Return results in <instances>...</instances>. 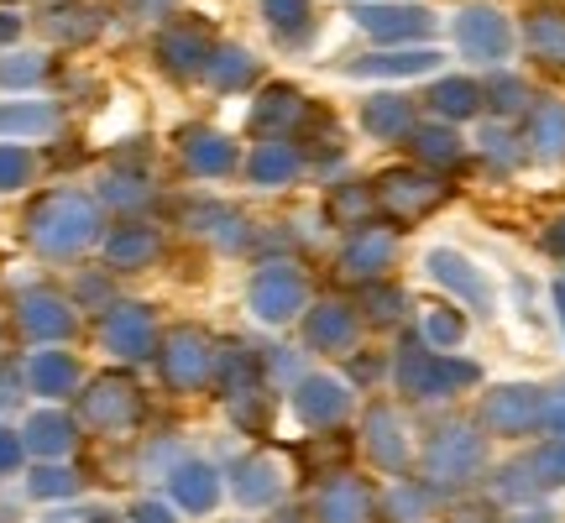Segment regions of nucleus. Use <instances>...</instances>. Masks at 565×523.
<instances>
[{
    "label": "nucleus",
    "instance_id": "nucleus-31",
    "mask_svg": "<svg viewBox=\"0 0 565 523\" xmlns=\"http://www.w3.org/2000/svg\"><path fill=\"white\" fill-rule=\"evenodd\" d=\"M294 173H299V152H294L288 141H267V147H257V152L246 158V179L267 183V189H273V183H288Z\"/></svg>",
    "mask_w": 565,
    "mask_h": 523
},
{
    "label": "nucleus",
    "instance_id": "nucleus-38",
    "mask_svg": "<svg viewBox=\"0 0 565 523\" xmlns=\"http://www.w3.org/2000/svg\"><path fill=\"white\" fill-rule=\"evenodd\" d=\"M545 492V482H540V471H534V461H513L498 471V498H513V503H534Z\"/></svg>",
    "mask_w": 565,
    "mask_h": 523
},
{
    "label": "nucleus",
    "instance_id": "nucleus-32",
    "mask_svg": "<svg viewBox=\"0 0 565 523\" xmlns=\"http://www.w3.org/2000/svg\"><path fill=\"white\" fill-rule=\"evenodd\" d=\"M362 309H366V324H377V330H393V324L408 320V293L398 282H366L362 293Z\"/></svg>",
    "mask_w": 565,
    "mask_h": 523
},
{
    "label": "nucleus",
    "instance_id": "nucleus-40",
    "mask_svg": "<svg viewBox=\"0 0 565 523\" xmlns=\"http://www.w3.org/2000/svg\"><path fill=\"white\" fill-rule=\"evenodd\" d=\"M263 17L278 26V32H309V0H263Z\"/></svg>",
    "mask_w": 565,
    "mask_h": 523
},
{
    "label": "nucleus",
    "instance_id": "nucleus-22",
    "mask_svg": "<svg viewBox=\"0 0 565 523\" xmlns=\"http://www.w3.org/2000/svg\"><path fill=\"white\" fill-rule=\"evenodd\" d=\"M356 330H362V324H356V314H351L341 299L320 303V309L309 314V345H320V351H330V356L356 341Z\"/></svg>",
    "mask_w": 565,
    "mask_h": 523
},
{
    "label": "nucleus",
    "instance_id": "nucleus-55",
    "mask_svg": "<svg viewBox=\"0 0 565 523\" xmlns=\"http://www.w3.org/2000/svg\"><path fill=\"white\" fill-rule=\"evenodd\" d=\"M545 424H550V429H555V435H565V398L545 403Z\"/></svg>",
    "mask_w": 565,
    "mask_h": 523
},
{
    "label": "nucleus",
    "instance_id": "nucleus-45",
    "mask_svg": "<svg viewBox=\"0 0 565 523\" xmlns=\"http://www.w3.org/2000/svg\"><path fill=\"white\" fill-rule=\"evenodd\" d=\"M372 204L377 200H366V189H335V194H330V215L351 225V221H366Z\"/></svg>",
    "mask_w": 565,
    "mask_h": 523
},
{
    "label": "nucleus",
    "instance_id": "nucleus-7",
    "mask_svg": "<svg viewBox=\"0 0 565 523\" xmlns=\"http://www.w3.org/2000/svg\"><path fill=\"white\" fill-rule=\"evenodd\" d=\"M356 26H366V38L387 42H429L435 38V11L424 6H356Z\"/></svg>",
    "mask_w": 565,
    "mask_h": 523
},
{
    "label": "nucleus",
    "instance_id": "nucleus-33",
    "mask_svg": "<svg viewBox=\"0 0 565 523\" xmlns=\"http://www.w3.org/2000/svg\"><path fill=\"white\" fill-rule=\"evenodd\" d=\"M105 257H110V267H141V262L158 257V236L141 231V225H121V231L105 242Z\"/></svg>",
    "mask_w": 565,
    "mask_h": 523
},
{
    "label": "nucleus",
    "instance_id": "nucleus-1",
    "mask_svg": "<svg viewBox=\"0 0 565 523\" xmlns=\"http://www.w3.org/2000/svg\"><path fill=\"white\" fill-rule=\"evenodd\" d=\"M95 231H100V215L79 194H47L26 215V236H32L42 257H74V252L95 242Z\"/></svg>",
    "mask_w": 565,
    "mask_h": 523
},
{
    "label": "nucleus",
    "instance_id": "nucleus-51",
    "mask_svg": "<svg viewBox=\"0 0 565 523\" xmlns=\"http://www.w3.org/2000/svg\"><path fill=\"white\" fill-rule=\"evenodd\" d=\"M131 523H173V513L162 503H152V498H141V503L131 508Z\"/></svg>",
    "mask_w": 565,
    "mask_h": 523
},
{
    "label": "nucleus",
    "instance_id": "nucleus-59",
    "mask_svg": "<svg viewBox=\"0 0 565 523\" xmlns=\"http://www.w3.org/2000/svg\"><path fill=\"white\" fill-rule=\"evenodd\" d=\"M89 523H121L116 513H89Z\"/></svg>",
    "mask_w": 565,
    "mask_h": 523
},
{
    "label": "nucleus",
    "instance_id": "nucleus-26",
    "mask_svg": "<svg viewBox=\"0 0 565 523\" xmlns=\"http://www.w3.org/2000/svg\"><path fill=\"white\" fill-rule=\"evenodd\" d=\"M168 492H173V503L189 508V513H210V508H215V498H221L215 471H210V466H200V461H183L179 471H173Z\"/></svg>",
    "mask_w": 565,
    "mask_h": 523
},
{
    "label": "nucleus",
    "instance_id": "nucleus-29",
    "mask_svg": "<svg viewBox=\"0 0 565 523\" xmlns=\"http://www.w3.org/2000/svg\"><path fill=\"white\" fill-rule=\"evenodd\" d=\"M74 383H79V366L68 356H58V351H42L26 366V387L42 393V398H63V393H74Z\"/></svg>",
    "mask_w": 565,
    "mask_h": 523
},
{
    "label": "nucleus",
    "instance_id": "nucleus-46",
    "mask_svg": "<svg viewBox=\"0 0 565 523\" xmlns=\"http://www.w3.org/2000/svg\"><path fill=\"white\" fill-rule=\"evenodd\" d=\"M105 194H110V204H121V210H141V204H147V183L116 173V179L105 183Z\"/></svg>",
    "mask_w": 565,
    "mask_h": 523
},
{
    "label": "nucleus",
    "instance_id": "nucleus-42",
    "mask_svg": "<svg viewBox=\"0 0 565 523\" xmlns=\"http://www.w3.org/2000/svg\"><path fill=\"white\" fill-rule=\"evenodd\" d=\"M74 471H63V466H38L32 471V498H68L74 492Z\"/></svg>",
    "mask_w": 565,
    "mask_h": 523
},
{
    "label": "nucleus",
    "instance_id": "nucleus-52",
    "mask_svg": "<svg viewBox=\"0 0 565 523\" xmlns=\"http://www.w3.org/2000/svg\"><path fill=\"white\" fill-rule=\"evenodd\" d=\"M540 246H545L550 257H565V215H561V221H550V225H545V236H540Z\"/></svg>",
    "mask_w": 565,
    "mask_h": 523
},
{
    "label": "nucleus",
    "instance_id": "nucleus-27",
    "mask_svg": "<svg viewBox=\"0 0 565 523\" xmlns=\"http://www.w3.org/2000/svg\"><path fill=\"white\" fill-rule=\"evenodd\" d=\"M362 126L383 141H408V131H414V105H408L404 95H377V100H366Z\"/></svg>",
    "mask_w": 565,
    "mask_h": 523
},
{
    "label": "nucleus",
    "instance_id": "nucleus-18",
    "mask_svg": "<svg viewBox=\"0 0 565 523\" xmlns=\"http://www.w3.org/2000/svg\"><path fill=\"white\" fill-rule=\"evenodd\" d=\"M524 137L540 162H565V105H529Z\"/></svg>",
    "mask_w": 565,
    "mask_h": 523
},
{
    "label": "nucleus",
    "instance_id": "nucleus-35",
    "mask_svg": "<svg viewBox=\"0 0 565 523\" xmlns=\"http://www.w3.org/2000/svg\"><path fill=\"white\" fill-rule=\"evenodd\" d=\"M320 519H324V523H362V519H366V487H362V482H335V487H324Z\"/></svg>",
    "mask_w": 565,
    "mask_h": 523
},
{
    "label": "nucleus",
    "instance_id": "nucleus-15",
    "mask_svg": "<svg viewBox=\"0 0 565 523\" xmlns=\"http://www.w3.org/2000/svg\"><path fill=\"white\" fill-rule=\"evenodd\" d=\"M524 42H529V53H534V63H545V68L565 74V11L561 6H540V11H529Z\"/></svg>",
    "mask_w": 565,
    "mask_h": 523
},
{
    "label": "nucleus",
    "instance_id": "nucleus-17",
    "mask_svg": "<svg viewBox=\"0 0 565 523\" xmlns=\"http://www.w3.org/2000/svg\"><path fill=\"white\" fill-rule=\"evenodd\" d=\"M294 408H299L303 424H335L351 408V393H345L335 377H303L294 387Z\"/></svg>",
    "mask_w": 565,
    "mask_h": 523
},
{
    "label": "nucleus",
    "instance_id": "nucleus-49",
    "mask_svg": "<svg viewBox=\"0 0 565 523\" xmlns=\"http://www.w3.org/2000/svg\"><path fill=\"white\" fill-rule=\"evenodd\" d=\"M424 503H429V498H424L419 487H398V492H393V519H419L424 513Z\"/></svg>",
    "mask_w": 565,
    "mask_h": 523
},
{
    "label": "nucleus",
    "instance_id": "nucleus-11",
    "mask_svg": "<svg viewBox=\"0 0 565 523\" xmlns=\"http://www.w3.org/2000/svg\"><path fill=\"white\" fill-rule=\"evenodd\" d=\"M303 303V273L299 267H263L257 273V282H252V309L263 314V320H288V314H299Z\"/></svg>",
    "mask_w": 565,
    "mask_h": 523
},
{
    "label": "nucleus",
    "instance_id": "nucleus-19",
    "mask_svg": "<svg viewBox=\"0 0 565 523\" xmlns=\"http://www.w3.org/2000/svg\"><path fill=\"white\" fill-rule=\"evenodd\" d=\"M429 110L440 116V121H471V116H482V84L477 79H435L429 84Z\"/></svg>",
    "mask_w": 565,
    "mask_h": 523
},
{
    "label": "nucleus",
    "instance_id": "nucleus-4",
    "mask_svg": "<svg viewBox=\"0 0 565 523\" xmlns=\"http://www.w3.org/2000/svg\"><path fill=\"white\" fill-rule=\"evenodd\" d=\"M456 47L471 63H503L508 47H513V26L492 6H461L456 11Z\"/></svg>",
    "mask_w": 565,
    "mask_h": 523
},
{
    "label": "nucleus",
    "instance_id": "nucleus-28",
    "mask_svg": "<svg viewBox=\"0 0 565 523\" xmlns=\"http://www.w3.org/2000/svg\"><path fill=\"white\" fill-rule=\"evenodd\" d=\"M183 152H189V168L204 173V179H221V173H231V162H236V147L221 131H189Z\"/></svg>",
    "mask_w": 565,
    "mask_h": 523
},
{
    "label": "nucleus",
    "instance_id": "nucleus-14",
    "mask_svg": "<svg viewBox=\"0 0 565 523\" xmlns=\"http://www.w3.org/2000/svg\"><path fill=\"white\" fill-rule=\"evenodd\" d=\"M303 116H309V105L294 84H273L263 89V100L252 110V131H263V137H288V131H299Z\"/></svg>",
    "mask_w": 565,
    "mask_h": 523
},
{
    "label": "nucleus",
    "instance_id": "nucleus-2",
    "mask_svg": "<svg viewBox=\"0 0 565 523\" xmlns=\"http://www.w3.org/2000/svg\"><path fill=\"white\" fill-rule=\"evenodd\" d=\"M482 377L477 362H450V356H429L419 341L404 345V356H398V383H404L408 398H450V393H461Z\"/></svg>",
    "mask_w": 565,
    "mask_h": 523
},
{
    "label": "nucleus",
    "instance_id": "nucleus-16",
    "mask_svg": "<svg viewBox=\"0 0 565 523\" xmlns=\"http://www.w3.org/2000/svg\"><path fill=\"white\" fill-rule=\"evenodd\" d=\"M429 273H435V278H440L450 293H461V299L471 303L477 314H487V309H492V288H487L482 273H477V267H471L461 252H429Z\"/></svg>",
    "mask_w": 565,
    "mask_h": 523
},
{
    "label": "nucleus",
    "instance_id": "nucleus-34",
    "mask_svg": "<svg viewBox=\"0 0 565 523\" xmlns=\"http://www.w3.org/2000/svg\"><path fill=\"white\" fill-rule=\"evenodd\" d=\"M278 466L263 461V456H252V461L236 466V498L242 503H273L278 498Z\"/></svg>",
    "mask_w": 565,
    "mask_h": 523
},
{
    "label": "nucleus",
    "instance_id": "nucleus-57",
    "mask_svg": "<svg viewBox=\"0 0 565 523\" xmlns=\"http://www.w3.org/2000/svg\"><path fill=\"white\" fill-rule=\"evenodd\" d=\"M555 309H561V320H565V282H555Z\"/></svg>",
    "mask_w": 565,
    "mask_h": 523
},
{
    "label": "nucleus",
    "instance_id": "nucleus-47",
    "mask_svg": "<svg viewBox=\"0 0 565 523\" xmlns=\"http://www.w3.org/2000/svg\"><path fill=\"white\" fill-rule=\"evenodd\" d=\"M47 26H53V38H89L84 26H95V17L89 11H53Z\"/></svg>",
    "mask_w": 565,
    "mask_h": 523
},
{
    "label": "nucleus",
    "instance_id": "nucleus-58",
    "mask_svg": "<svg viewBox=\"0 0 565 523\" xmlns=\"http://www.w3.org/2000/svg\"><path fill=\"white\" fill-rule=\"evenodd\" d=\"M513 523H550V513H524V519H513Z\"/></svg>",
    "mask_w": 565,
    "mask_h": 523
},
{
    "label": "nucleus",
    "instance_id": "nucleus-23",
    "mask_svg": "<svg viewBox=\"0 0 565 523\" xmlns=\"http://www.w3.org/2000/svg\"><path fill=\"white\" fill-rule=\"evenodd\" d=\"M408 147H414V158L419 168H456L461 162V137L450 131V121H429V126H414L408 131Z\"/></svg>",
    "mask_w": 565,
    "mask_h": 523
},
{
    "label": "nucleus",
    "instance_id": "nucleus-8",
    "mask_svg": "<svg viewBox=\"0 0 565 523\" xmlns=\"http://www.w3.org/2000/svg\"><path fill=\"white\" fill-rule=\"evenodd\" d=\"M482 424L492 435H529L534 424H545V393L513 383V387H492L482 408Z\"/></svg>",
    "mask_w": 565,
    "mask_h": 523
},
{
    "label": "nucleus",
    "instance_id": "nucleus-53",
    "mask_svg": "<svg viewBox=\"0 0 565 523\" xmlns=\"http://www.w3.org/2000/svg\"><path fill=\"white\" fill-rule=\"evenodd\" d=\"M17 461H21V440L11 429H0V471H11Z\"/></svg>",
    "mask_w": 565,
    "mask_h": 523
},
{
    "label": "nucleus",
    "instance_id": "nucleus-30",
    "mask_svg": "<svg viewBox=\"0 0 565 523\" xmlns=\"http://www.w3.org/2000/svg\"><path fill=\"white\" fill-rule=\"evenodd\" d=\"M252 74H257V58L246 47H236V42H221L210 53V63H204V79L215 89H242V84H252Z\"/></svg>",
    "mask_w": 565,
    "mask_h": 523
},
{
    "label": "nucleus",
    "instance_id": "nucleus-43",
    "mask_svg": "<svg viewBox=\"0 0 565 523\" xmlns=\"http://www.w3.org/2000/svg\"><path fill=\"white\" fill-rule=\"evenodd\" d=\"M26 179H32V152L0 147V194H6V189H21Z\"/></svg>",
    "mask_w": 565,
    "mask_h": 523
},
{
    "label": "nucleus",
    "instance_id": "nucleus-12",
    "mask_svg": "<svg viewBox=\"0 0 565 523\" xmlns=\"http://www.w3.org/2000/svg\"><path fill=\"white\" fill-rule=\"evenodd\" d=\"M152 341H158V324H152V314H147L141 303H116V309H110V320H105V345H110L116 356L137 362V356L152 351Z\"/></svg>",
    "mask_w": 565,
    "mask_h": 523
},
{
    "label": "nucleus",
    "instance_id": "nucleus-44",
    "mask_svg": "<svg viewBox=\"0 0 565 523\" xmlns=\"http://www.w3.org/2000/svg\"><path fill=\"white\" fill-rule=\"evenodd\" d=\"M534 461V471H540V482L545 487H565V435L561 440H550L540 456H529Z\"/></svg>",
    "mask_w": 565,
    "mask_h": 523
},
{
    "label": "nucleus",
    "instance_id": "nucleus-5",
    "mask_svg": "<svg viewBox=\"0 0 565 523\" xmlns=\"http://www.w3.org/2000/svg\"><path fill=\"white\" fill-rule=\"evenodd\" d=\"M424 466H429V477H435V482L461 487L466 477L482 466V435H477V429H466V424H445L440 435L429 440V450H424Z\"/></svg>",
    "mask_w": 565,
    "mask_h": 523
},
{
    "label": "nucleus",
    "instance_id": "nucleus-37",
    "mask_svg": "<svg viewBox=\"0 0 565 523\" xmlns=\"http://www.w3.org/2000/svg\"><path fill=\"white\" fill-rule=\"evenodd\" d=\"M482 105H492V116H529L534 95H529L524 79H513V74H492V84L482 89Z\"/></svg>",
    "mask_w": 565,
    "mask_h": 523
},
{
    "label": "nucleus",
    "instance_id": "nucleus-3",
    "mask_svg": "<svg viewBox=\"0 0 565 523\" xmlns=\"http://www.w3.org/2000/svg\"><path fill=\"white\" fill-rule=\"evenodd\" d=\"M372 200L393 210L398 221H419L445 200V183L435 179V168H419V162L414 168H387L383 179L372 183Z\"/></svg>",
    "mask_w": 565,
    "mask_h": 523
},
{
    "label": "nucleus",
    "instance_id": "nucleus-20",
    "mask_svg": "<svg viewBox=\"0 0 565 523\" xmlns=\"http://www.w3.org/2000/svg\"><path fill=\"white\" fill-rule=\"evenodd\" d=\"M26 450L42 456V461H63L74 450V419L58 414V408H42L26 419Z\"/></svg>",
    "mask_w": 565,
    "mask_h": 523
},
{
    "label": "nucleus",
    "instance_id": "nucleus-39",
    "mask_svg": "<svg viewBox=\"0 0 565 523\" xmlns=\"http://www.w3.org/2000/svg\"><path fill=\"white\" fill-rule=\"evenodd\" d=\"M466 335V320L456 309H424V341L429 345H456Z\"/></svg>",
    "mask_w": 565,
    "mask_h": 523
},
{
    "label": "nucleus",
    "instance_id": "nucleus-21",
    "mask_svg": "<svg viewBox=\"0 0 565 523\" xmlns=\"http://www.w3.org/2000/svg\"><path fill=\"white\" fill-rule=\"evenodd\" d=\"M393 252H398V242L387 236V231H362V236H351V246H345L341 257V273H351V278H383V267L393 262Z\"/></svg>",
    "mask_w": 565,
    "mask_h": 523
},
{
    "label": "nucleus",
    "instance_id": "nucleus-24",
    "mask_svg": "<svg viewBox=\"0 0 565 523\" xmlns=\"http://www.w3.org/2000/svg\"><path fill=\"white\" fill-rule=\"evenodd\" d=\"M366 450L387 471L408 466V440H404V429H398V419H393V408H372L366 414Z\"/></svg>",
    "mask_w": 565,
    "mask_h": 523
},
{
    "label": "nucleus",
    "instance_id": "nucleus-10",
    "mask_svg": "<svg viewBox=\"0 0 565 523\" xmlns=\"http://www.w3.org/2000/svg\"><path fill=\"white\" fill-rule=\"evenodd\" d=\"M210 26L204 21H179V26H168L158 38V63L173 74V79H194V74H204V63H210V38H204Z\"/></svg>",
    "mask_w": 565,
    "mask_h": 523
},
{
    "label": "nucleus",
    "instance_id": "nucleus-60",
    "mask_svg": "<svg viewBox=\"0 0 565 523\" xmlns=\"http://www.w3.org/2000/svg\"><path fill=\"white\" fill-rule=\"evenodd\" d=\"M137 6H162V0H137Z\"/></svg>",
    "mask_w": 565,
    "mask_h": 523
},
{
    "label": "nucleus",
    "instance_id": "nucleus-9",
    "mask_svg": "<svg viewBox=\"0 0 565 523\" xmlns=\"http://www.w3.org/2000/svg\"><path fill=\"white\" fill-rule=\"evenodd\" d=\"M210 366H215L210 341H204L194 324H179V330L162 335V377L173 387H200L210 377Z\"/></svg>",
    "mask_w": 565,
    "mask_h": 523
},
{
    "label": "nucleus",
    "instance_id": "nucleus-25",
    "mask_svg": "<svg viewBox=\"0 0 565 523\" xmlns=\"http://www.w3.org/2000/svg\"><path fill=\"white\" fill-rule=\"evenodd\" d=\"M440 68V53H372V58H356L351 74L362 79H408V74H435Z\"/></svg>",
    "mask_w": 565,
    "mask_h": 523
},
{
    "label": "nucleus",
    "instance_id": "nucleus-13",
    "mask_svg": "<svg viewBox=\"0 0 565 523\" xmlns=\"http://www.w3.org/2000/svg\"><path fill=\"white\" fill-rule=\"evenodd\" d=\"M21 330L32 335V341H63L68 330H74V309L58 299V293H47V288H32L17 309Z\"/></svg>",
    "mask_w": 565,
    "mask_h": 523
},
{
    "label": "nucleus",
    "instance_id": "nucleus-36",
    "mask_svg": "<svg viewBox=\"0 0 565 523\" xmlns=\"http://www.w3.org/2000/svg\"><path fill=\"white\" fill-rule=\"evenodd\" d=\"M53 126H58L53 105H0V137H38Z\"/></svg>",
    "mask_w": 565,
    "mask_h": 523
},
{
    "label": "nucleus",
    "instance_id": "nucleus-48",
    "mask_svg": "<svg viewBox=\"0 0 565 523\" xmlns=\"http://www.w3.org/2000/svg\"><path fill=\"white\" fill-rule=\"evenodd\" d=\"M482 147H487V152H492L498 162H508V168L519 162V141L508 137L503 126H487V131H482Z\"/></svg>",
    "mask_w": 565,
    "mask_h": 523
},
{
    "label": "nucleus",
    "instance_id": "nucleus-54",
    "mask_svg": "<svg viewBox=\"0 0 565 523\" xmlns=\"http://www.w3.org/2000/svg\"><path fill=\"white\" fill-rule=\"evenodd\" d=\"M351 377H356V383H372V377H377V356H356V362H351Z\"/></svg>",
    "mask_w": 565,
    "mask_h": 523
},
{
    "label": "nucleus",
    "instance_id": "nucleus-56",
    "mask_svg": "<svg viewBox=\"0 0 565 523\" xmlns=\"http://www.w3.org/2000/svg\"><path fill=\"white\" fill-rule=\"evenodd\" d=\"M17 38H21V17L0 11V42H17Z\"/></svg>",
    "mask_w": 565,
    "mask_h": 523
},
{
    "label": "nucleus",
    "instance_id": "nucleus-6",
    "mask_svg": "<svg viewBox=\"0 0 565 523\" xmlns=\"http://www.w3.org/2000/svg\"><path fill=\"white\" fill-rule=\"evenodd\" d=\"M84 419L100 424V429H126V424H137L141 414V398H137V383L126 377V372H105L95 383L84 387Z\"/></svg>",
    "mask_w": 565,
    "mask_h": 523
},
{
    "label": "nucleus",
    "instance_id": "nucleus-41",
    "mask_svg": "<svg viewBox=\"0 0 565 523\" xmlns=\"http://www.w3.org/2000/svg\"><path fill=\"white\" fill-rule=\"evenodd\" d=\"M42 68H47V58H38V53L6 58L0 63V84H6V89H32V84L42 79Z\"/></svg>",
    "mask_w": 565,
    "mask_h": 523
},
{
    "label": "nucleus",
    "instance_id": "nucleus-50",
    "mask_svg": "<svg viewBox=\"0 0 565 523\" xmlns=\"http://www.w3.org/2000/svg\"><path fill=\"white\" fill-rule=\"evenodd\" d=\"M21 387H26V377H21V366H0V408H17L21 403Z\"/></svg>",
    "mask_w": 565,
    "mask_h": 523
}]
</instances>
